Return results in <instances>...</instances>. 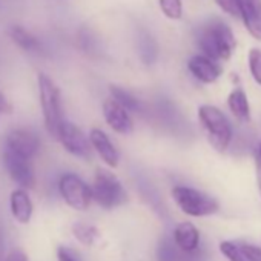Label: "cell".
<instances>
[{
	"instance_id": "6da1fadb",
	"label": "cell",
	"mask_w": 261,
	"mask_h": 261,
	"mask_svg": "<svg viewBox=\"0 0 261 261\" xmlns=\"http://www.w3.org/2000/svg\"><path fill=\"white\" fill-rule=\"evenodd\" d=\"M197 43L204 56L214 60H229L235 49L232 30L220 19H212L201 25L197 34Z\"/></svg>"
},
{
	"instance_id": "7a4b0ae2",
	"label": "cell",
	"mask_w": 261,
	"mask_h": 261,
	"mask_svg": "<svg viewBox=\"0 0 261 261\" xmlns=\"http://www.w3.org/2000/svg\"><path fill=\"white\" fill-rule=\"evenodd\" d=\"M37 86H39V101H40V109H42L45 127L48 130V134L57 140L60 126L65 120L63 118L60 89L54 83V80L45 72H39Z\"/></svg>"
},
{
	"instance_id": "3957f363",
	"label": "cell",
	"mask_w": 261,
	"mask_h": 261,
	"mask_svg": "<svg viewBox=\"0 0 261 261\" xmlns=\"http://www.w3.org/2000/svg\"><path fill=\"white\" fill-rule=\"evenodd\" d=\"M198 118L211 146L218 152H224L233 137L232 124L227 117L217 106L203 105L198 108Z\"/></svg>"
},
{
	"instance_id": "277c9868",
	"label": "cell",
	"mask_w": 261,
	"mask_h": 261,
	"mask_svg": "<svg viewBox=\"0 0 261 261\" xmlns=\"http://www.w3.org/2000/svg\"><path fill=\"white\" fill-rule=\"evenodd\" d=\"M92 198L103 209H112L126 201V192L112 172L98 169L92 185Z\"/></svg>"
},
{
	"instance_id": "5b68a950",
	"label": "cell",
	"mask_w": 261,
	"mask_h": 261,
	"mask_svg": "<svg viewBox=\"0 0 261 261\" xmlns=\"http://www.w3.org/2000/svg\"><path fill=\"white\" fill-rule=\"evenodd\" d=\"M172 197L178 207L192 217H204L218 211V203L212 197L194 188L175 186L172 189Z\"/></svg>"
},
{
	"instance_id": "8992f818",
	"label": "cell",
	"mask_w": 261,
	"mask_h": 261,
	"mask_svg": "<svg viewBox=\"0 0 261 261\" xmlns=\"http://www.w3.org/2000/svg\"><path fill=\"white\" fill-rule=\"evenodd\" d=\"M59 192L63 201L75 209V211H86L91 206L92 198V188H89L79 175L75 174H63L59 180Z\"/></svg>"
},
{
	"instance_id": "52a82bcc",
	"label": "cell",
	"mask_w": 261,
	"mask_h": 261,
	"mask_svg": "<svg viewBox=\"0 0 261 261\" xmlns=\"http://www.w3.org/2000/svg\"><path fill=\"white\" fill-rule=\"evenodd\" d=\"M57 140L63 146V149L82 160H89L91 152H92V145L89 140V136L86 137L83 130L72 121L63 120L60 130H59V137Z\"/></svg>"
},
{
	"instance_id": "ba28073f",
	"label": "cell",
	"mask_w": 261,
	"mask_h": 261,
	"mask_svg": "<svg viewBox=\"0 0 261 261\" xmlns=\"http://www.w3.org/2000/svg\"><path fill=\"white\" fill-rule=\"evenodd\" d=\"M2 160L5 171L8 172L10 178L23 189H33L36 185V175L31 165V159H27L20 154H16L10 149L4 148Z\"/></svg>"
},
{
	"instance_id": "9c48e42d",
	"label": "cell",
	"mask_w": 261,
	"mask_h": 261,
	"mask_svg": "<svg viewBox=\"0 0 261 261\" xmlns=\"http://www.w3.org/2000/svg\"><path fill=\"white\" fill-rule=\"evenodd\" d=\"M42 142L36 130L27 129V127H17L13 129L5 136L4 148L10 149L16 154H20L27 159H34L40 151Z\"/></svg>"
},
{
	"instance_id": "30bf717a",
	"label": "cell",
	"mask_w": 261,
	"mask_h": 261,
	"mask_svg": "<svg viewBox=\"0 0 261 261\" xmlns=\"http://www.w3.org/2000/svg\"><path fill=\"white\" fill-rule=\"evenodd\" d=\"M103 117L109 127L117 134L127 136L134 130V123L129 115V111L112 97L103 101Z\"/></svg>"
},
{
	"instance_id": "8fae6325",
	"label": "cell",
	"mask_w": 261,
	"mask_h": 261,
	"mask_svg": "<svg viewBox=\"0 0 261 261\" xmlns=\"http://www.w3.org/2000/svg\"><path fill=\"white\" fill-rule=\"evenodd\" d=\"M188 69L189 72L201 83H214L218 80L221 75V68L217 63V60L201 54V56H194L188 62Z\"/></svg>"
},
{
	"instance_id": "7c38bea8",
	"label": "cell",
	"mask_w": 261,
	"mask_h": 261,
	"mask_svg": "<svg viewBox=\"0 0 261 261\" xmlns=\"http://www.w3.org/2000/svg\"><path fill=\"white\" fill-rule=\"evenodd\" d=\"M89 140L92 145V149L98 154V157L109 166V168H117L118 166V151L115 149L114 143L108 137V134L101 129H91L89 130Z\"/></svg>"
},
{
	"instance_id": "4fadbf2b",
	"label": "cell",
	"mask_w": 261,
	"mask_h": 261,
	"mask_svg": "<svg viewBox=\"0 0 261 261\" xmlns=\"http://www.w3.org/2000/svg\"><path fill=\"white\" fill-rule=\"evenodd\" d=\"M238 13L252 37L261 42V0H237Z\"/></svg>"
},
{
	"instance_id": "5bb4252c",
	"label": "cell",
	"mask_w": 261,
	"mask_h": 261,
	"mask_svg": "<svg viewBox=\"0 0 261 261\" xmlns=\"http://www.w3.org/2000/svg\"><path fill=\"white\" fill-rule=\"evenodd\" d=\"M28 189L17 188L11 192L10 195V209L16 221L20 224H28L33 218V201L30 194L27 192Z\"/></svg>"
},
{
	"instance_id": "9a60e30c",
	"label": "cell",
	"mask_w": 261,
	"mask_h": 261,
	"mask_svg": "<svg viewBox=\"0 0 261 261\" xmlns=\"http://www.w3.org/2000/svg\"><path fill=\"white\" fill-rule=\"evenodd\" d=\"M8 37L11 39V42L22 49L23 53L28 54H43V45L42 42L27 28L20 27V25H11L7 30Z\"/></svg>"
},
{
	"instance_id": "2e32d148",
	"label": "cell",
	"mask_w": 261,
	"mask_h": 261,
	"mask_svg": "<svg viewBox=\"0 0 261 261\" xmlns=\"http://www.w3.org/2000/svg\"><path fill=\"white\" fill-rule=\"evenodd\" d=\"M174 241L183 252H192L198 247V241H200L198 229L192 223L183 221L177 224V227L174 229Z\"/></svg>"
},
{
	"instance_id": "e0dca14e",
	"label": "cell",
	"mask_w": 261,
	"mask_h": 261,
	"mask_svg": "<svg viewBox=\"0 0 261 261\" xmlns=\"http://www.w3.org/2000/svg\"><path fill=\"white\" fill-rule=\"evenodd\" d=\"M227 106L232 112V115L243 123L250 121V106L246 92L241 88H235L229 97H227Z\"/></svg>"
},
{
	"instance_id": "ac0fdd59",
	"label": "cell",
	"mask_w": 261,
	"mask_h": 261,
	"mask_svg": "<svg viewBox=\"0 0 261 261\" xmlns=\"http://www.w3.org/2000/svg\"><path fill=\"white\" fill-rule=\"evenodd\" d=\"M139 56L142 59V62L145 65H152L155 60H157V56H159V46H157V42L154 40V37L142 30L140 34H139Z\"/></svg>"
},
{
	"instance_id": "d6986e66",
	"label": "cell",
	"mask_w": 261,
	"mask_h": 261,
	"mask_svg": "<svg viewBox=\"0 0 261 261\" xmlns=\"http://www.w3.org/2000/svg\"><path fill=\"white\" fill-rule=\"evenodd\" d=\"M109 92H111V97L114 100H117L120 105H123L129 112H142L143 103L139 98H136L130 92H127L118 86H109Z\"/></svg>"
},
{
	"instance_id": "ffe728a7",
	"label": "cell",
	"mask_w": 261,
	"mask_h": 261,
	"mask_svg": "<svg viewBox=\"0 0 261 261\" xmlns=\"http://www.w3.org/2000/svg\"><path fill=\"white\" fill-rule=\"evenodd\" d=\"M72 233L74 237L85 246H91L94 244V241L98 237V232L94 226L86 224V223H75L72 226Z\"/></svg>"
},
{
	"instance_id": "44dd1931",
	"label": "cell",
	"mask_w": 261,
	"mask_h": 261,
	"mask_svg": "<svg viewBox=\"0 0 261 261\" xmlns=\"http://www.w3.org/2000/svg\"><path fill=\"white\" fill-rule=\"evenodd\" d=\"M77 45L79 48L86 54H95L98 40L94 36V33L88 28H80L77 33Z\"/></svg>"
},
{
	"instance_id": "7402d4cb",
	"label": "cell",
	"mask_w": 261,
	"mask_h": 261,
	"mask_svg": "<svg viewBox=\"0 0 261 261\" xmlns=\"http://www.w3.org/2000/svg\"><path fill=\"white\" fill-rule=\"evenodd\" d=\"M220 250H221V253H223L229 261H252V259L246 255L243 246H238V244H235V243L223 241V243L220 244Z\"/></svg>"
},
{
	"instance_id": "603a6c76",
	"label": "cell",
	"mask_w": 261,
	"mask_h": 261,
	"mask_svg": "<svg viewBox=\"0 0 261 261\" xmlns=\"http://www.w3.org/2000/svg\"><path fill=\"white\" fill-rule=\"evenodd\" d=\"M162 13L171 19V20H178L183 16V4L181 0H159Z\"/></svg>"
},
{
	"instance_id": "cb8c5ba5",
	"label": "cell",
	"mask_w": 261,
	"mask_h": 261,
	"mask_svg": "<svg viewBox=\"0 0 261 261\" xmlns=\"http://www.w3.org/2000/svg\"><path fill=\"white\" fill-rule=\"evenodd\" d=\"M249 69L253 80L261 86V49H250L249 53Z\"/></svg>"
},
{
	"instance_id": "d4e9b609",
	"label": "cell",
	"mask_w": 261,
	"mask_h": 261,
	"mask_svg": "<svg viewBox=\"0 0 261 261\" xmlns=\"http://www.w3.org/2000/svg\"><path fill=\"white\" fill-rule=\"evenodd\" d=\"M159 259L160 261H185L183 256L172 247V244L168 240H163L159 250Z\"/></svg>"
},
{
	"instance_id": "484cf974",
	"label": "cell",
	"mask_w": 261,
	"mask_h": 261,
	"mask_svg": "<svg viewBox=\"0 0 261 261\" xmlns=\"http://www.w3.org/2000/svg\"><path fill=\"white\" fill-rule=\"evenodd\" d=\"M217 4V7L224 11L226 14L232 16V17H240V13H238V2L237 0H214Z\"/></svg>"
},
{
	"instance_id": "4316f807",
	"label": "cell",
	"mask_w": 261,
	"mask_h": 261,
	"mask_svg": "<svg viewBox=\"0 0 261 261\" xmlns=\"http://www.w3.org/2000/svg\"><path fill=\"white\" fill-rule=\"evenodd\" d=\"M57 259L59 261H82L79 253L66 246H60L57 249Z\"/></svg>"
},
{
	"instance_id": "83f0119b",
	"label": "cell",
	"mask_w": 261,
	"mask_h": 261,
	"mask_svg": "<svg viewBox=\"0 0 261 261\" xmlns=\"http://www.w3.org/2000/svg\"><path fill=\"white\" fill-rule=\"evenodd\" d=\"M246 255L252 259V261H261V249L252 244H241Z\"/></svg>"
},
{
	"instance_id": "f1b7e54d",
	"label": "cell",
	"mask_w": 261,
	"mask_h": 261,
	"mask_svg": "<svg viewBox=\"0 0 261 261\" xmlns=\"http://www.w3.org/2000/svg\"><path fill=\"white\" fill-rule=\"evenodd\" d=\"M14 108L11 105V101L4 95V92L0 91V115H5V114H13Z\"/></svg>"
},
{
	"instance_id": "f546056e",
	"label": "cell",
	"mask_w": 261,
	"mask_h": 261,
	"mask_svg": "<svg viewBox=\"0 0 261 261\" xmlns=\"http://www.w3.org/2000/svg\"><path fill=\"white\" fill-rule=\"evenodd\" d=\"M4 261H30V259H28V256H27V253H25L23 250L16 249V250H11V252L5 256Z\"/></svg>"
},
{
	"instance_id": "4dcf8cb0",
	"label": "cell",
	"mask_w": 261,
	"mask_h": 261,
	"mask_svg": "<svg viewBox=\"0 0 261 261\" xmlns=\"http://www.w3.org/2000/svg\"><path fill=\"white\" fill-rule=\"evenodd\" d=\"M256 180H258V189L261 194V163L256 162Z\"/></svg>"
},
{
	"instance_id": "1f68e13d",
	"label": "cell",
	"mask_w": 261,
	"mask_h": 261,
	"mask_svg": "<svg viewBox=\"0 0 261 261\" xmlns=\"http://www.w3.org/2000/svg\"><path fill=\"white\" fill-rule=\"evenodd\" d=\"M256 162L261 163V145H259V149H258V157H256Z\"/></svg>"
}]
</instances>
